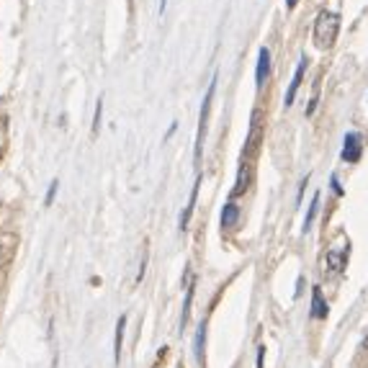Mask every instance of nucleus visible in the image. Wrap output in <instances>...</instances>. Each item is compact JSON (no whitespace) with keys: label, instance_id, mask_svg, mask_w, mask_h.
Returning <instances> with one entry per match:
<instances>
[{"label":"nucleus","instance_id":"f257e3e1","mask_svg":"<svg viewBox=\"0 0 368 368\" xmlns=\"http://www.w3.org/2000/svg\"><path fill=\"white\" fill-rule=\"evenodd\" d=\"M340 31V16L333 10H322L315 21V44L319 49H330Z\"/></svg>","mask_w":368,"mask_h":368},{"label":"nucleus","instance_id":"f03ea898","mask_svg":"<svg viewBox=\"0 0 368 368\" xmlns=\"http://www.w3.org/2000/svg\"><path fill=\"white\" fill-rule=\"evenodd\" d=\"M348 255H351V240L340 232L338 237H335V243L327 247L324 263H327V268H333L335 273H342L345 265H348Z\"/></svg>","mask_w":368,"mask_h":368},{"label":"nucleus","instance_id":"7ed1b4c3","mask_svg":"<svg viewBox=\"0 0 368 368\" xmlns=\"http://www.w3.org/2000/svg\"><path fill=\"white\" fill-rule=\"evenodd\" d=\"M263 137H265V114H263L261 108H255L250 116V132H247V144H245V155L252 157V155L258 152V147H261Z\"/></svg>","mask_w":368,"mask_h":368},{"label":"nucleus","instance_id":"20e7f679","mask_svg":"<svg viewBox=\"0 0 368 368\" xmlns=\"http://www.w3.org/2000/svg\"><path fill=\"white\" fill-rule=\"evenodd\" d=\"M214 90H216V78L211 80L207 90V98H204V108H201V119H198V144H196V160L201 157V142H204V134H207V121H209V108H211V100H214Z\"/></svg>","mask_w":368,"mask_h":368},{"label":"nucleus","instance_id":"39448f33","mask_svg":"<svg viewBox=\"0 0 368 368\" xmlns=\"http://www.w3.org/2000/svg\"><path fill=\"white\" fill-rule=\"evenodd\" d=\"M270 75V52L265 46H261V52H258V70H255V85L263 88L265 80H268Z\"/></svg>","mask_w":368,"mask_h":368},{"label":"nucleus","instance_id":"423d86ee","mask_svg":"<svg viewBox=\"0 0 368 368\" xmlns=\"http://www.w3.org/2000/svg\"><path fill=\"white\" fill-rule=\"evenodd\" d=\"M360 134H356V132H351V134L345 137V147H342V160L348 162H358L360 160Z\"/></svg>","mask_w":368,"mask_h":368},{"label":"nucleus","instance_id":"0eeeda50","mask_svg":"<svg viewBox=\"0 0 368 368\" xmlns=\"http://www.w3.org/2000/svg\"><path fill=\"white\" fill-rule=\"evenodd\" d=\"M304 72H306V57H301V60H299L297 72H294V80H291V85H288L286 108L291 106V103H294V98H297V90H299V85H301V80H304Z\"/></svg>","mask_w":368,"mask_h":368},{"label":"nucleus","instance_id":"6e6552de","mask_svg":"<svg viewBox=\"0 0 368 368\" xmlns=\"http://www.w3.org/2000/svg\"><path fill=\"white\" fill-rule=\"evenodd\" d=\"M327 312H330V306H327V301H324V297H322V288L315 286L312 288V317L324 319Z\"/></svg>","mask_w":368,"mask_h":368},{"label":"nucleus","instance_id":"1a4fd4ad","mask_svg":"<svg viewBox=\"0 0 368 368\" xmlns=\"http://www.w3.org/2000/svg\"><path fill=\"white\" fill-rule=\"evenodd\" d=\"M198 186H201V178L196 180V186H193V191H191V198H189V207H186V211L180 214V229H186L191 222V214H193V209H196V198H198Z\"/></svg>","mask_w":368,"mask_h":368},{"label":"nucleus","instance_id":"9d476101","mask_svg":"<svg viewBox=\"0 0 368 368\" xmlns=\"http://www.w3.org/2000/svg\"><path fill=\"white\" fill-rule=\"evenodd\" d=\"M247 183H250V168L243 162V168H240V173H237V183H234V189H232V196H243L245 191H247Z\"/></svg>","mask_w":368,"mask_h":368},{"label":"nucleus","instance_id":"9b49d317","mask_svg":"<svg viewBox=\"0 0 368 368\" xmlns=\"http://www.w3.org/2000/svg\"><path fill=\"white\" fill-rule=\"evenodd\" d=\"M237 219H240V209L234 207V204H227L225 211H222V227L225 229H232L237 225Z\"/></svg>","mask_w":368,"mask_h":368},{"label":"nucleus","instance_id":"f8f14e48","mask_svg":"<svg viewBox=\"0 0 368 368\" xmlns=\"http://www.w3.org/2000/svg\"><path fill=\"white\" fill-rule=\"evenodd\" d=\"M124 324H126V317H119L116 322V340H114V360H121V340H124Z\"/></svg>","mask_w":368,"mask_h":368},{"label":"nucleus","instance_id":"ddd939ff","mask_svg":"<svg viewBox=\"0 0 368 368\" xmlns=\"http://www.w3.org/2000/svg\"><path fill=\"white\" fill-rule=\"evenodd\" d=\"M191 304H193V281L189 283L186 288V306H183V317H180V330L189 324V317H191Z\"/></svg>","mask_w":368,"mask_h":368},{"label":"nucleus","instance_id":"4468645a","mask_svg":"<svg viewBox=\"0 0 368 368\" xmlns=\"http://www.w3.org/2000/svg\"><path fill=\"white\" fill-rule=\"evenodd\" d=\"M317 211H319V193H315L312 204H309V211H306V219H304V232H309V227H312V222H315Z\"/></svg>","mask_w":368,"mask_h":368},{"label":"nucleus","instance_id":"2eb2a0df","mask_svg":"<svg viewBox=\"0 0 368 368\" xmlns=\"http://www.w3.org/2000/svg\"><path fill=\"white\" fill-rule=\"evenodd\" d=\"M204 340H207V324H201V327H198V335H196V360L204 358Z\"/></svg>","mask_w":368,"mask_h":368},{"label":"nucleus","instance_id":"dca6fc26","mask_svg":"<svg viewBox=\"0 0 368 368\" xmlns=\"http://www.w3.org/2000/svg\"><path fill=\"white\" fill-rule=\"evenodd\" d=\"M100 114H103V100H98V106H96V119H93V134H98V129H100Z\"/></svg>","mask_w":368,"mask_h":368},{"label":"nucleus","instance_id":"f3484780","mask_svg":"<svg viewBox=\"0 0 368 368\" xmlns=\"http://www.w3.org/2000/svg\"><path fill=\"white\" fill-rule=\"evenodd\" d=\"M57 186H60V183H57V180H52V186H49V193H46V207H49V204H52V201H54V193H57Z\"/></svg>","mask_w":368,"mask_h":368},{"label":"nucleus","instance_id":"a211bd4d","mask_svg":"<svg viewBox=\"0 0 368 368\" xmlns=\"http://www.w3.org/2000/svg\"><path fill=\"white\" fill-rule=\"evenodd\" d=\"M263 356H265V348H258V368H263Z\"/></svg>","mask_w":368,"mask_h":368},{"label":"nucleus","instance_id":"6ab92c4d","mask_svg":"<svg viewBox=\"0 0 368 368\" xmlns=\"http://www.w3.org/2000/svg\"><path fill=\"white\" fill-rule=\"evenodd\" d=\"M333 186H335V193H342L340 183H338V175H333Z\"/></svg>","mask_w":368,"mask_h":368},{"label":"nucleus","instance_id":"aec40b11","mask_svg":"<svg viewBox=\"0 0 368 368\" xmlns=\"http://www.w3.org/2000/svg\"><path fill=\"white\" fill-rule=\"evenodd\" d=\"M297 6H299V0H286V8H288V10H294Z\"/></svg>","mask_w":368,"mask_h":368},{"label":"nucleus","instance_id":"412c9836","mask_svg":"<svg viewBox=\"0 0 368 368\" xmlns=\"http://www.w3.org/2000/svg\"><path fill=\"white\" fill-rule=\"evenodd\" d=\"M363 348H366V351H368V335H366V340H363Z\"/></svg>","mask_w":368,"mask_h":368},{"label":"nucleus","instance_id":"4be33fe9","mask_svg":"<svg viewBox=\"0 0 368 368\" xmlns=\"http://www.w3.org/2000/svg\"><path fill=\"white\" fill-rule=\"evenodd\" d=\"M0 265H3V250H0Z\"/></svg>","mask_w":368,"mask_h":368}]
</instances>
